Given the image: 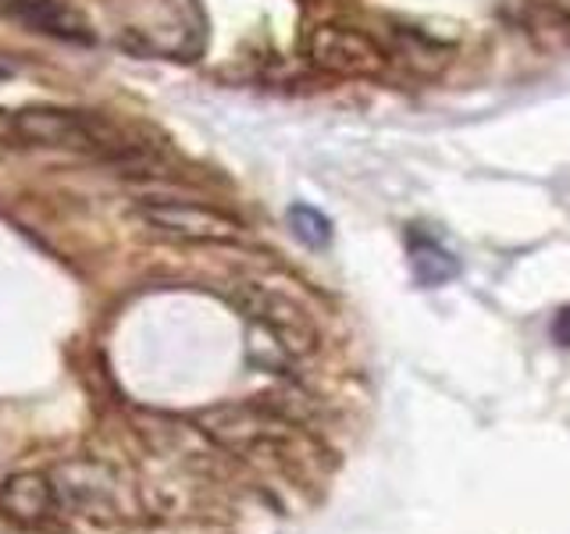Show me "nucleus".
Instances as JSON below:
<instances>
[{"label": "nucleus", "mask_w": 570, "mask_h": 534, "mask_svg": "<svg viewBox=\"0 0 570 534\" xmlns=\"http://www.w3.org/2000/svg\"><path fill=\"white\" fill-rule=\"evenodd\" d=\"M0 142L18 150H58L97 157L107 165H132L136 147L111 121H104L76 107L29 103V107H0Z\"/></svg>", "instance_id": "f257e3e1"}, {"label": "nucleus", "mask_w": 570, "mask_h": 534, "mask_svg": "<svg viewBox=\"0 0 570 534\" xmlns=\"http://www.w3.org/2000/svg\"><path fill=\"white\" fill-rule=\"evenodd\" d=\"M196 427L200 435L218 445V449L243 456V459H275L289 456L293 445L303 438L289 417L275 414L267 403H222L210 406L204 414H196Z\"/></svg>", "instance_id": "f03ea898"}, {"label": "nucleus", "mask_w": 570, "mask_h": 534, "mask_svg": "<svg viewBox=\"0 0 570 534\" xmlns=\"http://www.w3.org/2000/svg\"><path fill=\"white\" fill-rule=\"evenodd\" d=\"M136 214L139 221L147 225L154 236H165L175 243H239L243 228L236 218L214 210L207 204L196 200H183V196H139L136 200Z\"/></svg>", "instance_id": "7ed1b4c3"}, {"label": "nucleus", "mask_w": 570, "mask_h": 534, "mask_svg": "<svg viewBox=\"0 0 570 534\" xmlns=\"http://www.w3.org/2000/svg\"><path fill=\"white\" fill-rule=\"evenodd\" d=\"M239 307L267 338H275V346L282 353L307 356L321 343L314 317L303 310L293 296H285L282 289H267V285H239Z\"/></svg>", "instance_id": "20e7f679"}, {"label": "nucleus", "mask_w": 570, "mask_h": 534, "mask_svg": "<svg viewBox=\"0 0 570 534\" xmlns=\"http://www.w3.org/2000/svg\"><path fill=\"white\" fill-rule=\"evenodd\" d=\"M53 488H58L61 506L79 510L104 521V516L121 513V485L115 471L97 459H65L50 471Z\"/></svg>", "instance_id": "39448f33"}, {"label": "nucleus", "mask_w": 570, "mask_h": 534, "mask_svg": "<svg viewBox=\"0 0 570 534\" xmlns=\"http://www.w3.org/2000/svg\"><path fill=\"white\" fill-rule=\"evenodd\" d=\"M307 58L332 76H374L385 65L379 43L350 26H317L307 32Z\"/></svg>", "instance_id": "423d86ee"}, {"label": "nucleus", "mask_w": 570, "mask_h": 534, "mask_svg": "<svg viewBox=\"0 0 570 534\" xmlns=\"http://www.w3.org/2000/svg\"><path fill=\"white\" fill-rule=\"evenodd\" d=\"M65 513L58 488H53L50 474L22 471L0 481V516L14 527L40 531L50 527Z\"/></svg>", "instance_id": "0eeeda50"}, {"label": "nucleus", "mask_w": 570, "mask_h": 534, "mask_svg": "<svg viewBox=\"0 0 570 534\" xmlns=\"http://www.w3.org/2000/svg\"><path fill=\"white\" fill-rule=\"evenodd\" d=\"M0 11L36 36H50V40L79 47L97 43V32L86 22V14L65 4V0H0Z\"/></svg>", "instance_id": "6e6552de"}, {"label": "nucleus", "mask_w": 570, "mask_h": 534, "mask_svg": "<svg viewBox=\"0 0 570 534\" xmlns=\"http://www.w3.org/2000/svg\"><path fill=\"white\" fill-rule=\"evenodd\" d=\"M410 267L424 289H439L460 275V260L432 236H410Z\"/></svg>", "instance_id": "1a4fd4ad"}, {"label": "nucleus", "mask_w": 570, "mask_h": 534, "mask_svg": "<svg viewBox=\"0 0 570 534\" xmlns=\"http://www.w3.org/2000/svg\"><path fill=\"white\" fill-rule=\"evenodd\" d=\"M289 228H293V236L311 249H325L332 243V221L311 204L289 207Z\"/></svg>", "instance_id": "9d476101"}, {"label": "nucleus", "mask_w": 570, "mask_h": 534, "mask_svg": "<svg viewBox=\"0 0 570 534\" xmlns=\"http://www.w3.org/2000/svg\"><path fill=\"white\" fill-rule=\"evenodd\" d=\"M552 343L570 349V307H563L557 317H552Z\"/></svg>", "instance_id": "9b49d317"}, {"label": "nucleus", "mask_w": 570, "mask_h": 534, "mask_svg": "<svg viewBox=\"0 0 570 534\" xmlns=\"http://www.w3.org/2000/svg\"><path fill=\"white\" fill-rule=\"evenodd\" d=\"M542 4H546V8H552L557 14H563L567 22H570V0H542Z\"/></svg>", "instance_id": "f8f14e48"}, {"label": "nucleus", "mask_w": 570, "mask_h": 534, "mask_svg": "<svg viewBox=\"0 0 570 534\" xmlns=\"http://www.w3.org/2000/svg\"><path fill=\"white\" fill-rule=\"evenodd\" d=\"M8 71H11L8 65H0V79H4V76H8Z\"/></svg>", "instance_id": "ddd939ff"}]
</instances>
